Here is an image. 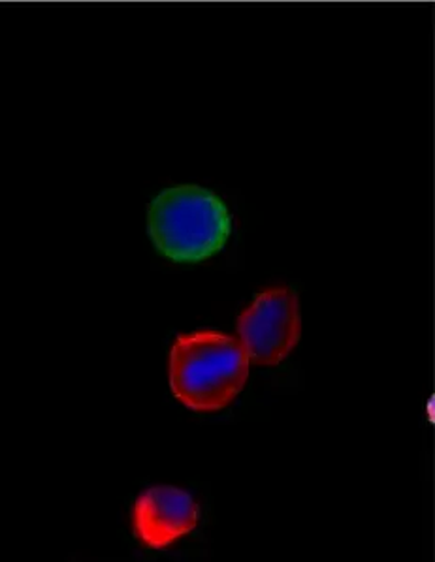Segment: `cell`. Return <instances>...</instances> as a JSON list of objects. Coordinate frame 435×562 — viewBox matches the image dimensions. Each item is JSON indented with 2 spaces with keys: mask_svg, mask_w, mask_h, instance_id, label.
Listing matches in <instances>:
<instances>
[{
  "mask_svg": "<svg viewBox=\"0 0 435 562\" xmlns=\"http://www.w3.org/2000/svg\"><path fill=\"white\" fill-rule=\"evenodd\" d=\"M249 376V356L239 339L219 331L179 335L170 352V387L194 413L231 405Z\"/></svg>",
  "mask_w": 435,
  "mask_h": 562,
  "instance_id": "cell-1",
  "label": "cell"
},
{
  "mask_svg": "<svg viewBox=\"0 0 435 562\" xmlns=\"http://www.w3.org/2000/svg\"><path fill=\"white\" fill-rule=\"evenodd\" d=\"M147 228L155 249L171 262H204L228 241L231 211L211 190L181 184L153 200Z\"/></svg>",
  "mask_w": 435,
  "mask_h": 562,
  "instance_id": "cell-2",
  "label": "cell"
},
{
  "mask_svg": "<svg viewBox=\"0 0 435 562\" xmlns=\"http://www.w3.org/2000/svg\"><path fill=\"white\" fill-rule=\"evenodd\" d=\"M198 524V506L187 491L153 487L145 491L132 512L134 535L140 542L163 550L189 535Z\"/></svg>",
  "mask_w": 435,
  "mask_h": 562,
  "instance_id": "cell-4",
  "label": "cell"
},
{
  "mask_svg": "<svg viewBox=\"0 0 435 562\" xmlns=\"http://www.w3.org/2000/svg\"><path fill=\"white\" fill-rule=\"evenodd\" d=\"M302 334L298 297L290 288H271L257 295L237 318V335L249 361L257 366H277Z\"/></svg>",
  "mask_w": 435,
  "mask_h": 562,
  "instance_id": "cell-3",
  "label": "cell"
}]
</instances>
